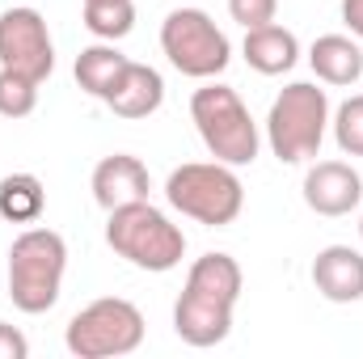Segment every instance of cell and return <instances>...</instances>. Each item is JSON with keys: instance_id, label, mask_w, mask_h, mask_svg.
Returning a JSON list of instances; mask_svg holds the SVG:
<instances>
[{"instance_id": "obj_1", "label": "cell", "mask_w": 363, "mask_h": 359, "mask_svg": "<svg viewBox=\"0 0 363 359\" xmlns=\"http://www.w3.org/2000/svg\"><path fill=\"white\" fill-rule=\"evenodd\" d=\"M241 263L233 254H203L186 275L174 304V334L186 347H220L233 334V309L241 300Z\"/></svg>"}, {"instance_id": "obj_2", "label": "cell", "mask_w": 363, "mask_h": 359, "mask_svg": "<svg viewBox=\"0 0 363 359\" xmlns=\"http://www.w3.org/2000/svg\"><path fill=\"white\" fill-rule=\"evenodd\" d=\"M106 216H110L106 220V245L118 258H127L131 267L165 275V270H174L182 263L186 233H182L161 207H152L148 199L127 203V207H114Z\"/></svg>"}, {"instance_id": "obj_3", "label": "cell", "mask_w": 363, "mask_h": 359, "mask_svg": "<svg viewBox=\"0 0 363 359\" xmlns=\"http://www.w3.org/2000/svg\"><path fill=\"white\" fill-rule=\"evenodd\" d=\"M64 270H68L64 237L55 228H26L9 245V300L30 317L55 309Z\"/></svg>"}, {"instance_id": "obj_4", "label": "cell", "mask_w": 363, "mask_h": 359, "mask_svg": "<svg viewBox=\"0 0 363 359\" xmlns=\"http://www.w3.org/2000/svg\"><path fill=\"white\" fill-rule=\"evenodd\" d=\"M190 118L199 127V140L207 144V153L224 165H254L258 161V123L250 114V106L241 101V93L220 85V81H207L203 89H194L190 97Z\"/></svg>"}, {"instance_id": "obj_5", "label": "cell", "mask_w": 363, "mask_h": 359, "mask_svg": "<svg viewBox=\"0 0 363 359\" xmlns=\"http://www.w3.org/2000/svg\"><path fill=\"white\" fill-rule=\"evenodd\" d=\"M330 127V97L313 81H291L287 89L271 101L267 114V144L283 165H300L321 153Z\"/></svg>"}, {"instance_id": "obj_6", "label": "cell", "mask_w": 363, "mask_h": 359, "mask_svg": "<svg viewBox=\"0 0 363 359\" xmlns=\"http://www.w3.org/2000/svg\"><path fill=\"white\" fill-rule=\"evenodd\" d=\"M165 199L182 216H190L207 228H224L241 216L245 186L237 178V170L224 165V161H190V165H178L169 174Z\"/></svg>"}, {"instance_id": "obj_7", "label": "cell", "mask_w": 363, "mask_h": 359, "mask_svg": "<svg viewBox=\"0 0 363 359\" xmlns=\"http://www.w3.org/2000/svg\"><path fill=\"white\" fill-rule=\"evenodd\" d=\"M64 343L77 359H118L131 355L140 343H144V313L123 300V296H101L85 304L68 330H64Z\"/></svg>"}, {"instance_id": "obj_8", "label": "cell", "mask_w": 363, "mask_h": 359, "mask_svg": "<svg viewBox=\"0 0 363 359\" xmlns=\"http://www.w3.org/2000/svg\"><path fill=\"white\" fill-rule=\"evenodd\" d=\"M161 51L182 77H194V81H216L233 60L228 34L203 9H174L161 21Z\"/></svg>"}, {"instance_id": "obj_9", "label": "cell", "mask_w": 363, "mask_h": 359, "mask_svg": "<svg viewBox=\"0 0 363 359\" xmlns=\"http://www.w3.org/2000/svg\"><path fill=\"white\" fill-rule=\"evenodd\" d=\"M0 68H13L38 85L55 72V43L38 9L21 4L0 13Z\"/></svg>"}, {"instance_id": "obj_10", "label": "cell", "mask_w": 363, "mask_h": 359, "mask_svg": "<svg viewBox=\"0 0 363 359\" xmlns=\"http://www.w3.org/2000/svg\"><path fill=\"white\" fill-rule=\"evenodd\" d=\"M304 203L317 216H351L363 203V178L347 165V161H317L304 174Z\"/></svg>"}, {"instance_id": "obj_11", "label": "cell", "mask_w": 363, "mask_h": 359, "mask_svg": "<svg viewBox=\"0 0 363 359\" xmlns=\"http://www.w3.org/2000/svg\"><path fill=\"white\" fill-rule=\"evenodd\" d=\"M152 182H148V165L131 153H114V157H101L97 170H93V199L97 207L114 211V207H127V203H140L148 199Z\"/></svg>"}, {"instance_id": "obj_12", "label": "cell", "mask_w": 363, "mask_h": 359, "mask_svg": "<svg viewBox=\"0 0 363 359\" xmlns=\"http://www.w3.org/2000/svg\"><path fill=\"white\" fill-rule=\"evenodd\" d=\"M313 287L330 304H355L363 300V254L351 245H325L313 258Z\"/></svg>"}, {"instance_id": "obj_13", "label": "cell", "mask_w": 363, "mask_h": 359, "mask_svg": "<svg viewBox=\"0 0 363 359\" xmlns=\"http://www.w3.org/2000/svg\"><path fill=\"white\" fill-rule=\"evenodd\" d=\"M161 101H165V81H161V72L148 68V64H135V60L127 64V72L118 77V85L106 97V106H110L118 118H148V114L161 110Z\"/></svg>"}, {"instance_id": "obj_14", "label": "cell", "mask_w": 363, "mask_h": 359, "mask_svg": "<svg viewBox=\"0 0 363 359\" xmlns=\"http://www.w3.org/2000/svg\"><path fill=\"white\" fill-rule=\"evenodd\" d=\"M245 64L254 68V72H262V77H283V72H291L296 68V60H300V43H296V34L287 30V26H258V30H245Z\"/></svg>"}, {"instance_id": "obj_15", "label": "cell", "mask_w": 363, "mask_h": 359, "mask_svg": "<svg viewBox=\"0 0 363 359\" xmlns=\"http://www.w3.org/2000/svg\"><path fill=\"white\" fill-rule=\"evenodd\" d=\"M308 64L321 85H355L363 77V51L347 34H321L308 47Z\"/></svg>"}, {"instance_id": "obj_16", "label": "cell", "mask_w": 363, "mask_h": 359, "mask_svg": "<svg viewBox=\"0 0 363 359\" xmlns=\"http://www.w3.org/2000/svg\"><path fill=\"white\" fill-rule=\"evenodd\" d=\"M127 64H131V60H127L114 43H93V47H85V51L77 55V68H72V72H77V85L89 93V97H101V101H106L110 89L118 85V77L127 72Z\"/></svg>"}, {"instance_id": "obj_17", "label": "cell", "mask_w": 363, "mask_h": 359, "mask_svg": "<svg viewBox=\"0 0 363 359\" xmlns=\"http://www.w3.org/2000/svg\"><path fill=\"white\" fill-rule=\"evenodd\" d=\"M47 207V190L34 174H4L0 178V216L9 224H34Z\"/></svg>"}, {"instance_id": "obj_18", "label": "cell", "mask_w": 363, "mask_h": 359, "mask_svg": "<svg viewBox=\"0 0 363 359\" xmlns=\"http://www.w3.org/2000/svg\"><path fill=\"white\" fill-rule=\"evenodd\" d=\"M85 30L101 43H118L135 30V4L131 0H85Z\"/></svg>"}, {"instance_id": "obj_19", "label": "cell", "mask_w": 363, "mask_h": 359, "mask_svg": "<svg viewBox=\"0 0 363 359\" xmlns=\"http://www.w3.org/2000/svg\"><path fill=\"white\" fill-rule=\"evenodd\" d=\"M38 106V81L13 72V68H0V114L4 118H26L34 114Z\"/></svg>"}, {"instance_id": "obj_20", "label": "cell", "mask_w": 363, "mask_h": 359, "mask_svg": "<svg viewBox=\"0 0 363 359\" xmlns=\"http://www.w3.org/2000/svg\"><path fill=\"white\" fill-rule=\"evenodd\" d=\"M334 140L347 157H363V93L347 97L334 110Z\"/></svg>"}, {"instance_id": "obj_21", "label": "cell", "mask_w": 363, "mask_h": 359, "mask_svg": "<svg viewBox=\"0 0 363 359\" xmlns=\"http://www.w3.org/2000/svg\"><path fill=\"white\" fill-rule=\"evenodd\" d=\"M228 13L237 26L245 30H258V26H271L274 13H279V0H228Z\"/></svg>"}, {"instance_id": "obj_22", "label": "cell", "mask_w": 363, "mask_h": 359, "mask_svg": "<svg viewBox=\"0 0 363 359\" xmlns=\"http://www.w3.org/2000/svg\"><path fill=\"white\" fill-rule=\"evenodd\" d=\"M26 355H30V343H26V334H21L17 326L0 321V359H26Z\"/></svg>"}, {"instance_id": "obj_23", "label": "cell", "mask_w": 363, "mask_h": 359, "mask_svg": "<svg viewBox=\"0 0 363 359\" xmlns=\"http://www.w3.org/2000/svg\"><path fill=\"white\" fill-rule=\"evenodd\" d=\"M342 21H347L351 34L363 38V0H342Z\"/></svg>"}, {"instance_id": "obj_24", "label": "cell", "mask_w": 363, "mask_h": 359, "mask_svg": "<svg viewBox=\"0 0 363 359\" xmlns=\"http://www.w3.org/2000/svg\"><path fill=\"white\" fill-rule=\"evenodd\" d=\"M359 237H363V216H359Z\"/></svg>"}]
</instances>
